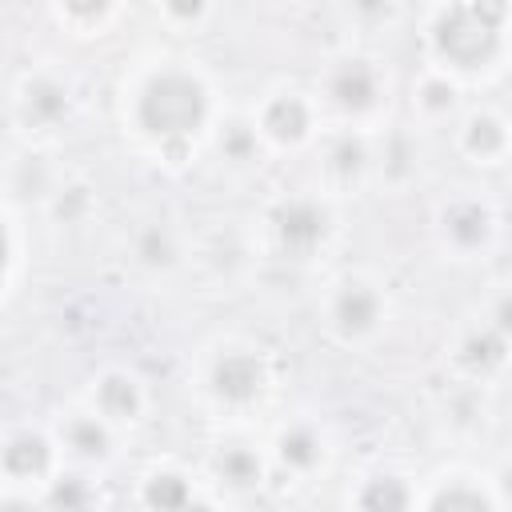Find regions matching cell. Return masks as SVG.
<instances>
[{
    "label": "cell",
    "instance_id": "cb8c5ba5",
    "mask_svg": "<svg viewBox=\"0 0 512 512\" xmlns=\"http://www.w3.org/2000/svg\"><path fill=\"white\" fill-rule=\"evenodd\" d=\"M136 260L148 264V268H168L176 260V244L164 228H144L136 236Z\"/></svg>",
    "mask_w": 512,
    "mask_h": 512
},
{
    "label": "cell",
    "instance_id": "30bf717a",
    "mask_svg": "<svg viewBox=\"0 0 512 512\" xmlns=\"http://www.w3.org/2000/svg\"><path fill=\"white\" fill-rule=\"evenodd\" d=\"M92 404H96V416L108 420V424H124V420H136L140 408H144V388L132 372H104L92 388Z\"/></svg>",
    "mask_w": 512,
    "mask_h": 512
},
{
    "label": "cell",
    "instance_id": "8992f818",
    "mask_svg": "<svg viewBox=\"0 0 512 512\" xmlns=\"http://www.w3.org/2000/svg\"><path fill=\"white\" fill-rule=\"evenodd\" d=\"M384 292L372 280L348 276L344 284H336L332 300H328V324L344 336V340H364L380 328L384 320Z\"/></svg>",
    "mask_w": 512,
    "mask_h": 512
},
{
    "label": "cell",
    "instance_id": "ba28073f",
    "mask_svg": "<svg viewBox=\"0 0 512 512\" xmlns=\"http://www.w3.org/2000/svg\"><path fill=\"white\" fill-rule=\"evenodd\" d=\"M256 132L280 148H296L316 132V100H308L304 92H276L264 100Z\"/></svg>",
    "mask_w": 512,
    "mask_h": 512
},
{
    "label": "cell",
    "instance_id": "603a6c76",
    "mask_svg": "<svg viewBox=\"0 0 512 512\" xmlns=\"http://www.w3.org/2000/svg\"><path fill=\"white\" fill-rule=\"evenodd\" d=\"M220 152H224V160H232V164L256 160V152H260V132H256V124H244V120L224 124V128H220Z\"/></svg>",
    "mask_w": 512,
    "mask_h": 512
},
{
    "label": "cell",
    "instance_id": "7a4b0ae2",
    "mask_svg": "<svg viewBox=\"0 0 512 512\" xmlns=\"http://www.w3.org/2000/svg\"><path fill=\"white\" fill-rule=\"evenodd\" d=\"M208 84L188 64H156L132 92V124L156 144H184L208 124Z\"/></svg>",
    "mask_w": 512,
    "mask_h": 512
},
{
    "label": "cell",
    "instance_id": "9a60e30c",
    "mask_svg": "<svg viewBox=\"0 0 512 512\" xmlns=\"http://www.w3.org/2000/svg\"><path fill=\"white\" fill-rule=\"evenodd\" d=\"M420 512H500V504L492 500V492L484 484H476L468 476H452L424 496Z\"/></svg>",
    "mask_w": 512,
    "mask_h": 512
},
{
    "label": "cell",
    "instance_id": "4fadbf2b",
    "mask_svg": "<svg viewBox=\"0 0 512 512\" xmlns=\"http://www.w3.org/2000/svg\"><path fill=\"white\" fill-rule=\"evenodd\" d=\"M352 512H416V492L404 476L376 472V476L360 480V488L352 496Z\"/></svg>",
    "mask_w": 512,
    "mask_h": 512
},
{
    "label": "cell",
    "instance_id": "484cf974",
    "mask_svg": "<svg viewBox=\"0 0 512 512\" xmlns=\"http://www.w3.org/2000/svg\"><path fill=\"white\" fill-rule=\"evenodd\" d=\"M180 512H220V508H216L212 500H200V496H192V500H188Z\"/></svg>",
    "mask_w": 512,
    "mask_h": 512
},
{
    "label": "cell",
    "instance_id": "8fae6325",
    "mask_svg": "<svg viewBox=\"0 0 512 512\" xmlns=\"http://www.w3.org/2000/svg\"><path fill=\"white\" fill-rule=\"evenodd\" d=\"M460 148L480 164L504 160V152H508V120L500 112H492V108L468 112L464 124H460Z\"/></svg>",
    "mask_w": 512,
    "mask_h": 512
},
{
    "label": "cell",
    "instance_id": "5bb4252c",
    "mask_svg": "<svg viewBox=\"0 0 512 512\" xmlns=\"http://www.w3.org/2000/svg\"><path fill=\"white\" fill-rule=\"evenodd\" d=\"M504 356H508V336L492 324H480L472 328L460 344H456V364L468 372V376H492L504 368Z\"/></svg>",
    "mask_w": 512,
    "mask_h": 512
},
{
    "label": "cell",
    "instance_id": "4316f807",
    "mask_svg": "<svg viewBox=\"0 0 512 512\" xmlns=\"http://www.w3.org/2000/svg\"><path fill=\"white\" fill-rule=\"evenodd\" d=\"M4 264H8V236H4V224H0V272H4Z\"/></svg>",
    "mask_w": 512,
    "mask_h": 512
},
{
    "label": "cell",
    "instance_id": "d4e9b609",
    "mask_svg": "<svg viewBox=\"0 0 512 512\" xmlns=\"http://www.w3.org/2000/svg\"><path fill=\"white\" fill-rule=\"evenodd\" d=\"M0 512H44V504H36L28 496H4L0 500Z\"/></svg>",
    "mask_w": 512,
    "mask_h": 512
},
{
    "label": "cell",
    "instance_id": "44dd1931",
    "mask_svg": "<svg viewBox=\"0 0 512 512\" xmlns=\"http://www.w3.org/2000/svg\"><path fill=\"white\" fill-rule=\"evenodd\" d=\"M192 496H196V492H192L188 476H180V472L160 468V472H152V476L144 480V504H148L152 512H180Z\"/></svg>",
    "mask_w": 512,
    "mask_h": 512
},
{
    "label": "cell",
    "instance_id": "277c9868",
    "mask_svg": "<svg viewBox=\"0 0 512 512\" xmlns=\"http://www.w3.org/2000/svg\"><path fill=\"white\" fill-rule=\"evenodd\" d=\"M268 228H272V240L280 244V252H288V256H312L328 240L332 216H328V208L316 196H288V200H280L272 208Z\"/></svg>",
    "mask_w": 512,
    "mask_h": 512
},
{
    "label": "cell",
    "instance_id": "d6986e66",
    "mask_svg": "<svg viewBox=\"0 0 512 512\" xmlns=\"http://www.w3.org/2000/svg\"><path fill=\"white\" fill-rule=\"evenodd\" d=\"M276 456L292 472H312L324 460V440H320V432L312 424H288L276 436Z\"/></svg>",
    "mask_w": 512,
    "mask_h": 512
},
{
    "label": "cell",
    "instance_id": "ac0fdd59",
    "mask_svg": "<svg viewBox=\"0 0 512 512\" xmlns=\"http://www.w3.org/2000/svg\"><path fill=\"white\" fill-rule=\"evenodd\" d=\"M212 472H216L228 488L252 492V488H260V480H264V460H260V452L248 448V444H228V448H220V452L212 456Z\"/></svg>",
    "mask_w": 512,
    "mask_h": 512
},
{
    "label": "cell",
    "instance_id": "e0dca14e",
    "mask_svg": "<svg viewBox=\"0 0 512 512\" xmlns=\"http://www.w3.org/2000/svg\"><path fill=\"white\" fill-rule=\"evenodd\" d=\"M368 168H372V148H368V140H364L360 132L344 128V132H336V136L324 144V172H328L332 180L352 184V180H360Z\"/></svg>",
    "mask_w": 512,
    "mask_h": 512
},
{
    "label": "cell",
    "instance_id": "2e32d148",
    "mask_svg": "<svg viewBox=\"0 0 512 512\" xmlns=\"http://www.w3.org/2000/svg\"><path fill=\"white\" fill-rule=\"evenodd\" d=\"M60 444H64L76 460H108V452H112L108 420H100L96 412H72V416L60 424Z\"/></svg>",
    "mask_w": 512,
    "mask_h": 512
},
{
    "label": "cell",
    "instance_id": "ffe728a7",
    "mask_svg": "<svg viewBox=\"0 0 512 512\" xmlns=\"http://www.w3.org/2000/svg\"><path fill=\"white\" fill-rule=\"evenodd\" d=\"M412 104H416V112H420L424 120H444L448 112H456V104H460V88H456L452 76L428 68V72L420 76V84L412 88Z\"/></svg>",
    "mask_w": 512,
    "mask_h": 512
},
{
    "label": "cell",
    "instance_id": "52a82bcc",
    "mask_svg": "<svg viewBox=\"0 0 512 512\" xmlns=\"http://www.w3.org/2000/svg\"><path fill=\"white\" fill-rule=\"evenodd\" d=\"M436 232L444 240V248H452L456 256H476L492 244L496 236V216L484 200L476 196H456L440 208L436 216Z\"/></svg>",
    "mask_w": 512,
    "mask_h": 512
},
{
    "label": "cell",
    "instance_id": "3957f363",
    "mask_svg": "<svg viewBox=\"0 0 512 512\" xmlns=\"http://www.w3.org/2000/svg\"><path fill=\"white\" fill-rule=\"evenodd\" d=\"M388 100V76L372 56H340L320 76V104L344 120H372Z\"/></svg>",
    "mask_w": 512,
    "mask_h": 512
},
{
    "label": "cell",
    "instance_id": "5b68a950",
    "mask_svg": "<svg viewBox=\"0 0 512 512\" xmlns=\"http://www.w3.org/2000/svg\"><path fill=\"white\" fill-rule=\"evenodd\" d=\"M268 388V368L252 348H228L208 368V392L228 408H248Z\"/></svg>",
    "mask_w": 512,
    "mask_h": 512
},
{
    "label": "cell",
    "instance_id": "7402d4cb",
    "mask_svg": "<svg viewBox=\"0 0 512 512\" xmlns=\"http://www.w3.org/2000/svg\"><path fill=\"white\" fill-rule=\"evenodd\" d=\"M92 500V488L84 476H52L44 492V512H84Z\"/></svg>",
    "mask_w": 512,
    "mask_h": 512
},
{
    "label": "cell",
    "instance_id": "7c38bea8",
    "mask_svg": "<svg viewBox=\"0 0 512 512\" xmlns=\"http://www.w3.org/2000/svg\"><path fill=\"white\" fill-rule=\"evenodd\" d=\"M20 112L28 124L36 128H52L68 116V84L40 72V76H28L24 88H20Z\"/></svg>",
    "mask_w": 512,
    "mask_h": 512
},
{
    "label": "cell",
    "instance_id": "9c48e42d",
    "mask_svg": "<svg viewBox=\"0 0 512 512\" xmlns=\"http://www.w3.org/2000/svg\"><path fill=\"white\" fill-rule=\"evenodd\" d=\"M0 472L12 484H48V476L56 472V444L44 432L16 428L0 440Z\"/></svg>",
    "mask_w": 512,
    "mask_h": 512
},
{
    "label": "cell",
    "instance_id": "6da1fadb",
    "mask_svg": "<svg viewBox=\"0 0 512 512\" xmlns=\"http://www.w3.org/2000/svg\"><path fill=\"white\" fill-rule=\"evenodd\" d=\"M508 32V4H448L432 8L424 40L432 68L444 76H476L500 64Z\"/></svg>",
    "mask_w": 512,
    "mask_h": 512
}]
</instances>
